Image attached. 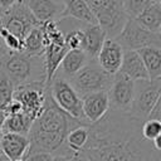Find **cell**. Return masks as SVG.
<instances>
[{
    "label": "cell",
    "instance_id": "26",
    "mask_svg": "<svg viewBox=\"0 0 161 161\" xmlns=\"http://www.w3.org/2000/svg\"><path fill=\"white\" fill-rule=\"evenodd\" d=\"M14 89L15 87L11 83V80L4 74L3 70H0V123L5 117V111L8 106L13 101Z\"/></svg>",
    "mask_w": 161,
    "mask_h": 161
},
{
    "label": "cell",
    "instance_id": "2",
    "mask_svg": "<svg viewBox=\"0 0 161 161\" xmlns=\"http://www.w3.org/2000/svg\"><path fill=\"white\" fill-rule=\"evenodd\" d=\"M79 125L88 123L79 122L60 111L53 102L47 87L43 111L33 121L28 133L29 148L26 155L35 152L58 155L64 147L68 132Z\"/></svg>",
    "mask_w": 161,
    "mask_h": 161
},
{
    "label": "cell",
    "instance_id": "7",
    "mask_svg": "<svg viewBox=\"0 0 161 161\" xmlns=\"http://www.w3.org/2000/svg\"><path fill=\"white\" fill-rule=\"evenodd\" d=\"M112 77L113 75L103 72L96 60H89L72 78H69L68 82L82 98L83 96L93 92L107 91L111 84Z\"/></svg>",
    "mask_w": 161,
    "mask_h": 161
},
{
    "label": "cell",
    "instance_id": "31",
    "mask_svg": "<svg viewBox=\"0 0 161 161\" xmlns=\"http://www.w3.org/2000/svg\"><path fill=\"white\" fill-rule=\"evenodd\" d=\"M147 119H156V121H161V99L155 104V107L152 108L150 116Z\"/></svg>",
    "mask_w": 161,
    "mask_h": 161
},
{
    "label": "cell",
    "instance_id": "21",
    "mask_svg": "<svg viewBox=\"0 0 161 161\" xmlns=\"http://www.w3.org/2000/svg\"><path fill=\"white\" fill-rule=\"evenodd\" d=\"M88 126L89 125H79V126L72 128L65 137L64 146L74 161L79 160L80 151L83 150V147L86 146V143L88 141V133H89Z\"/></svg>",
    "mask_w": 161,
    "mask_h": 161
},
{
    "label": "cell",
    "instance_id": "35",
    "mask_svg": "<svg viewBox=\"0 0 161 161\" xmlns=\"http://www.w3.org/2000/svg\"><path fill=\"white\" fill-rule=\"evenodd\" d=\"M53 1H55V3H58V4H62V0H53Z\"/></svg>",
    "mask_w": 161,
    "mask_h": 161
},
{
    "label": "cell",
    "instance_id": "38",
    "mask_svg": "<svg viewBox=\"0 0 161 161\" xmlns=\"http://www.w3.org/2000/svg\"><path fill=\"white\" fill-rule=\"evenodd\" d=\"M1 13H3V10H1V9H0V15H1Z\"/></svg>",
    "mask_w": 161,
    "mask_h": 161
},
{
    "label": "cell",
    "instance_id": "14",
    "mask_svg": "<svg viewBox=\"0 0 161 161\" xmlns=\"http://www.w3.org/2000/svg\"><path fill=\"white\" fill-rule=\"evenodd\" d=\"M29 148V138L18 133L0 135V152L9 161L23 160Z\"/></svg>",
    "mask_w": 161,
    "mask_h": 161
},
{
    "label": "cell",
    "instance_id": "9",
    "mask_svg": "<svg viewBox=\"0 0 161 161\" xmlns=\"http://www.w3.org/2000/svg\"><path fill=\"white\" fill-rule=\"evenodd\" d=\"M45 94L47 84L43 82H34L15 87L13 99L19 103L21 112L34 121L43 111Z\"/></svg>",
    "mask_w": 161,
    "mask_h": 161
},
{
    "label": "cell",
    "instance_id": "18",
    "mask_svg": "<svg viewBox=\"0 0 161 161\" xmlns=\"http://www.w3.org/2000/svg\"><path fill=\"white\" fill-rule=\"evenodd\" d=\"M104 39H106V34L98 26V24L83 26V39H82L80 49L86 53L89 60L96 59Z\"/></svg>",
    "mask_w": 161,
    "mask_h": 161
},
{
    "label": "cell",
    "instance_id": "5",
    "mask_svg": "<svg viewBox=\"0 0 161 161\" xmlns=\"http://www.w3.org/2000/svg\"><path fill=\"white\" fill-rule=\"evenodd\" d=\"M47 87L53 102L60 111H63L65 114L79 122L88 123L83 114L82 98L70 86L68 79L63 78L59 74H54V77L52 78L49 84H47Z\"/></svg>",
    "mask_w": 161,
    "mask_h": 161
},
{
    "label": "cell",
    "instance_id": "20",
    "mask_svg": "<svg viewBox=\"0 0 161 161\" xmlns=\"http://www.w3.org/2000/svg\"><path fill=\"white\" fill-rule=\"evenodd\" d=\"M68 52L65 45H59V44H48L44 48L43 58H44V67H45V79L47 84L52 80L54 74L57 73L60 62L65 53Z\"/></svg>",
    "mask_w": 161,
    "mask_h": 161
},
{
    "label": "cell",
    "instance_id": "25",
    "mask_svg": "<svg viewBox=\"0 0 161 161\" xmlns=\"http://www.w3.org/2000/svg\"><path fill=\"white\" fill-rule=\"evenodd\" d=\"M23 52L30 55H43L44 53V39L42 26L34 28L23 40Z\"/></svg>",
    "mask_w": 161,
    "mask_h": 161
},
{
    "label": "cell",
    "instance_id": "4",
    "mask_svg": "<svg viewBox=\"0 0 161 161\" xmlns=\"http://www.w3.org/2000/svg\"><path fill=\"white\" fill-rule=\"evenodd\" d=\"M89 6L98 26L104 31L106 38L114 39L122 30L128 16L126 15L122 0H84Z\"/></svg>",
    "mask_w": 161,
    "mask_h": 161
},
{
    "label": "cell",
    "instance_id": "23",
    "mask_svg": "<svg viewBox=\"0 0 161 161\" xmlns=\"http://www.w3.org/2000/svg\"><path fill=\"white\" fill-rule=\"evenodd\" d=\"M136 23L151 33L160 34L161 30V3L156 1L146 8L138 16L135 18Z\"/></svg>",
    "mask_w": 161,
    "mask_h": 161
},
{
    "label": "cell",
    "instance_id": "1",
    "mask_svg": "<svg viewBox=\"0 0 161 161\" xmlns=\"http://www.w3.org/2000/svg\"><path fill=\"white\" fill-rule=\"evenodd\" d=\"M142 121L109 109L88 126V141L79 160L86 161H161V151L141 133Z\"/></svg>",
    "mask_w": 161,
    "mask_h": 161
},
{
    "label": "cell",
    "instance_id": "29",
    "mask_svg": "<svg viewBox=\"0 0 161 161\" xmlns=\"http://www.w3.org/2000/svg\"><path fill=\"white\" fill-rule=\"evenodd\" d=\"M83 26L84 25H80L64 33V45L67 47L68 50L80 49V44L83 39Z\"/></svg>",
    "mask_w": 161,
    "mask_h": 161
},
{
    "label": "cell",
    "instance_id": "11",
    "mask_svg": "<svg viewBox=\"0 0 161 161\" xmlns=\"http://www.w3.org/2000/svg\"><path fill=\"white\" fill-rule=\"evenodd\" d=\"M135 91V80L130 79L121 72H117L107 89L109 109L119 113H130Z\"/></svg>",
    "mask_w": 161,
    "mask_h": 161
},
{
    "label": "cell",
    "instance_id": "32",
    "mask_svg": "<svg viewBox=\"0 0 161 161\" xmlns=\"http://www.w3.org/2000/svg\"><path fill=\"white\" fill-rule=\"evenodd\" d=\"M18 0H0V9L1 10H6L9 8H11Z\"/></svg>",
    "mask_w": 161,
    "mask_h": 161
},
{
    "label": "cell",
    "instance_id": "22",
    "mask_svg": "<svg viewBox=\"0 0 161 161\" xmlns=\"http://www.w3.org/2000/svg\"><path fill=\"white\" fill-rule=\"evenodd\" d=\"M146 72L148 74V79H161V50L160 47H146L138 49Z\"/></svg>",
    "mask_w": 161,
    "mask_h": 161
},
{
    "label": "cell",
    "instance_id": "36",
    "mask_svg": "<svg viewBox=\"0 0 161 161\" xmlns=\"http://www.w3.org/2000/svg\"><path fill=\"white\" fill-rule=\"evenodd\" d=\"M0 161H9V160H6V158H5V157H3V158H1V160H0Z\"/></svg>",
    "mask_w": 161,
    "mask_h": 161
},
{
    "label": "cell",
    "instance_id": "33",
    "mask_svg": "<svg viewBox=\"0 0 161 161\" xmlns=\"http://www.w3.org/2000/svg\"><path fill=\"white\" fill-rule=\"evenodd\" d=\"M49 161H72L69 157H65V156H59V155H53V157L49 160Z\"/></svg>",
    "mask_w": 161,
    "mask_h": 161
},
{
    "label": "cell",
    "instance_id": "10",
    "mask_svg": "<svg viewBox=\"0 0 161 161\" xmlns=\"http://www.w3.org/2000/svg\"><path fill=\"white\" fill-rule=\"evenodd\" d=\"M123 49L138 50L146 47H160L161 36L142 28L135 19L128 18L121 33L114 38Z\"/></svg>",
    "mask_w": 161,
    "mask_h": 161
},
{
    "label": "cell",
    "instance_id": "6",
    "mask_svg": "<svg viewBox=\"0 0 161 161\" xmlns=\"http://www.w3.org/2000/svg\"><path fill=\"white\" fill-rule=\"evenodd\" d=\"M160 99H161V79L136 80L133 99L128 114L143 122L148 118L152 108Z\"/></svg>",
    "mask_w": 161,
    "mask_h": 161
},
{
    "label": "cell",
    "instance_id": "16",
    "mask_svg": "<svg viewBox=\"0 0 161 161\" xmlns=\"http://www.w3.org/2000/svg\"><path fill=\"white\" fill-rule=\"evenodd\" d=\"M62 6H63V10L59 19L68 18L83 25L97 24L96 18L93 16L89 6L84 0H62Z\"/></svg>",
    "mask_w": 161,
    "mask_h": 161
},
{
    "label": "cell",
    "instance_id": "24",
    "mask_svg": "<svg viewBox=\"0 0 161 161\" xmlns=\"http://www.w3.org/2000/svg\"><path fill=\"white\" fill-rule=\"evenodd\" d=\"M33 121L23 112L6 116L0 123L1 133H18L28 136Z\"/></svg>",
    "mask_w": 161,
    "mask_h": 161
},
{
    "label": "cell",
    "instance_id": "27",
    "mask_svg": "<svg viewBox=\"0 0 161 161\" xmlns=\"http://www.w3.org/2000/svg\"><path fill=\"white\" fill-rule=\"evenodd\" d=\"M160 0H122V6L126 15L131 19L138 16L146 8Z\"/></svg>",
    "mask_w": 161,
    "mask_h": 161
},
{
    "label": "cell",
    "instance_id": "15",
    "mask_svg": "<svg viewBox=\"0 0 161 161\" xmlns=\"http://www.w3.org/2000/svg\"><path fill=\"white\" fill-rule=\"evenodd\" d=\"M21 3L35 18L39 24L58 20L60 18L63 6L53 0H18Z\"/></svg>",
    "mask_w": 161,
    "mask_h": 161
},
{
    "label": "cell",
    "instance_id": "19",
    "mask_svg": "<svg viewBox=\"0 0 161 161\" xmlns=\"http://www.w3.org/2000/svg\"><path fill=\"white\" fill-rule=\"evenodd\" d=\"M88 62H89V58L86 55V53L82 49H70L63 57L55 74H59L63 78L69 79Z\"/></svg>",
    "mask_w": 161,
    "mask_h": 161
},
{
    "label": "cell",
    "instance_id": "28",
    "mask_svg": "<svg viewBox=\"0 0 161 161\" xmlns=\"http://www.w3.org/2000/svg\"><path fill=\"white\" fill-rule=\"evenodd\" d=\"M141 133L145 140L152 142L155 138L161 136V121H156V119L143 121L141 126Z\"/></svg>",
    "mask_w": 161,
    "mask_h": 161
},
{
    "label": "cell",
    "instance_id": "13",
    "mask_svg": "<svg viewBox=\"0 0 161 161\" xmlns=\"http://www.w3.org/2000/svg\"><path fill=\"white\" fill-rule=\"evenodd\" d=\"M82 109L86 121L92 125L98 122L109 111L107 91H98L82 97Z\"/></svg>",
    "mask_w": 161,
    "mask_h": 161
},
{
    "label": "cell",
    "instance_id": "37",
    "mask_svg": "<svg viewBox=\"0 0 161 161\" xmlns=\"http://www.w3.org/2000/svg\"><path fill=\"white\" fill-rule=\"evenodd\" d=\"M0 135H1V131H0ZM3 157H4V156H3V155H1V152H0V160H1Z\"/></svg>",
    "mask_w": 161,
    "mask_h": 161
},
{
    "label": "cell",
    "instance_id": "17",
    "mask_svg": "<svg viewBox=\"0 0 161 161\" xmlns=\"http://www.w3.org/2000/svg\"><path fill=\"white\" fill-rule=\"evenodd\" d=\"M122 74L128 77L132 80H143L148 79V74L146 72V68L143 65V62L137 53V50H130V49H123V55H122V62L119 70Z\"/></svg>",
    "mask_w": 161,
    "mask_h": 161
},
{
    "label": "cell",
    "instance_id": "34",
    "mask_svg": "<svg viewBox=\"0 0 161 161\" xmlns=\"http://www.w3.org/2000/svg\"><path fill=\"white\" fill-rule=\"evenodd\" d=\"M8 50H6V48L4 47V44H3V42L0 40V60H1V58L5 55V53H6Z\"/></svg>",
    "mask_w": 161,
    "mask_h": 161
},
{
    "label": "cell",
    "instance_id": "12",
    "mask_svg": "<svg viewBox=\"0 0 161 161\" xmlns=\"http://www.w3.org/2000/svg\"><path fill=\"white\" fill-rule=\"evenodd\" d=\"M122 55L123 48L121 47V44L116 39L106 38L94 60L103 72L109 75H114L119 70Z\"/></svg>",
    "mask_w": 161,
    "mask_h": 161
},
{
    "label": "cell",
    "instance_id": "8",
    "mask_svg": "<svg viewBox=\"0 0 161 161\" xmlns=\"http://www.w3.org/2000/svg\"><path fill=\"white\" fill-rule=\"evenodd\" d=\"M39 25L40 24L35 20L31 13L19 1H16L11 8L3 10L0 15V26L21 42L34 28Z\"/></svg>",
    "mask_w": 161,
    "mask_h": 161
},
{
    "label": "cell",
    "instance_id": "30",
    "mask_svg": "<svg viewBox=\"0 0 161 161\" xmlns=\"http://www.w3.org/2000/svg\"><path fill=\"white\" fill-rule=\"evenodd\" d=\"M53 157L52 153H44V152H35V153H29L24 156V161H49Z\"/></svg>",
    "mask_w": 161,
    "mask_h": 161
},
{
    "label": "cell",
    "instance_id": "3",
    "mask_svg": "<svg viewBox=\"0 0 161 161\" xmlns=\"http://www.w3.org/2000/svg\"><path fill=\"white\" fill-rule=\"evenodd\" d=\"M0 70L11 80L14 87L34 82L47 84L43 55H30L25 52H6L0 60Z\"/></svg>",
    "mask_w": 161,
    "mask_h": 161
},
{
    "label": "cell",
    "instance_id": "39",
    "mask_svg": "<svg viewBox=\"0 0 161 161\" xmlns=\"http://www.w3.org/2000/svg\"><path fill=\"white\" fill-rule=\"evenodd\" d=\"M16 161H24V160H16Z\"/></svg>",
    "mask_w": 161,
    "mask_h": 161
}]
</instances>
